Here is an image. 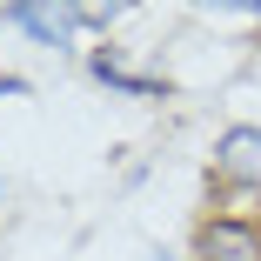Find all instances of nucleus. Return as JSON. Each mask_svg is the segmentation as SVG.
<instances>
[{
  "mask_svg": "<svg viewBox=\"0 0 261 261\" xmlns=\"http://www.w3.org/2000/svg\"><path fill=\"white\" fill-rule=\"evenodd\" d=\"M194 261H261V228L254 221H234V215L207 221L194 234Z\"/></svg>",
  "mask_w": 261,
  "mask_h": 261,
  "instance_id": "nucleus-1",
  "label": "nucleus"
},
{
  "mask_svg": "<svg viewBox=\"0 0 261 261\" xmlns=\"http://www.w3.org/2000/svg\"><path fill=\"white\" fill-rule=\"evenodd\" d=\"M215 174L261 194V127H228L215 141Z\"/></svg>",
  "mask_w": 261,
  "mask_h": 261,
  "instance_id": "nucleus-2",
  "label": "nucleus"
},
{
  "mask_svg": "<svg viewBox=\"0 0 261 261\" xmlns=\"http://www.w3.org/2000/svg\"><path fill=\"white\" fill-rule=\"evenodd\" d=\"M7 20H14V27H27V34H34V40H47V47H67V40H74V27H81L87 14H81V7H14Z\"/></svg>",
  "mask_w": 261,
  "mask_h": 261,
  "instance_id": "nucleus-3",
  "label": "nucleus"
},
{
  "mask_svg": "<svg viewBox=\"0 0 261 261\" xmlns=\"http://www.w3.org/2000/svg\"><path fill=\"white\" fill-rule=\"evenodd\" d=\"M0 94H20V100H27V81H14V74H0Z\"/></svg>",
  "mask_w": 261,
  "mask_h": 261,
  "instance_id": "nucleus-4",
  "label": "nucleus"
}]
</instances>
